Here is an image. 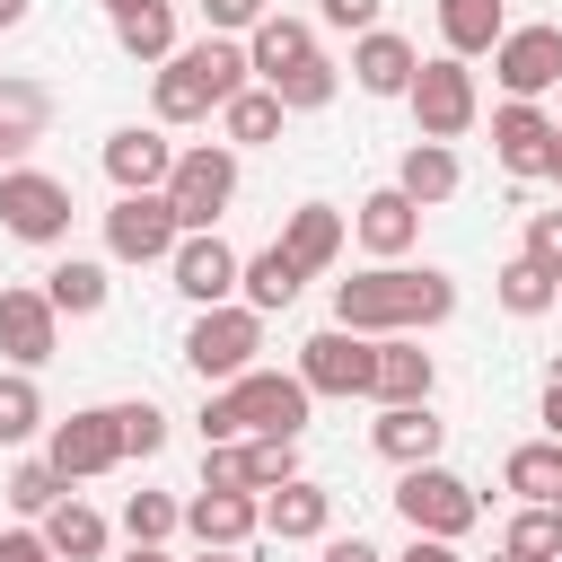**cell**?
<instances>
[{
    "label": "cell",
    "instance_id": "db71d44e",
    "mask_svg": "<svg viewBox=\"0 0 562 562\" xmlns=\"http://www.w3.org/2000/svg\"><path fill=\"white\" fill-rule=\"evenodd\" d=\"M123 562H167V544H132V553H123Z\"/></svg>",
    "mask_w": 562,
    "mask_h": 562
},
{
    "label": "cell",
    "instance_id": "484cf974",
    "mask_svg": "<svg viewBox=\"0 0 562 562\" xmlns=\"http://www.w3.org/2000/svg\"><path fill=\"white\" fill-rule=\"evenodd\" d=\"M501 483L527 501V509H562V439H527L501 457Z\"/></svg>",
    "mask_w": 562,
    "mask_h": 562
},
{
    "label": "cell",
    "instance_id": "680465c9",
    "mask_svg": "<svg viewBox=\"0 0 562 562\" xmlns=\"http://www.w3.org/2000/svg\"><path fill=\"white\" fill-rule=\"evenodd\" d=\"M492 562H501V553H492Z\"/></svg>",
    "mask_w": 562,
    "mask_h": 562
},
{
    "label": "cell",
    "instance_id": "d6a6232c",
    "mask_svg": "<svg viewBox=\"0 0 562 562\" xmlns=\"http://www.w3.org/2000/svg\"><path fill=\"white\" fill-rule=\"evenodd\" d=\"M114 44L132 53V61H176V0H158V9H140V18H114Z\"/></svg>",
    "mask_w": 562,
    "mask_h": 562
},
{
    "label": "cell",
    "instance_id": "60d3db41",
    "mask_svg": "<svg viewBox=\"0 0 562 562\" xmlns=\"http://www.w3.org/2000/svg\"><path fill=\"white\" fill-rule=\"evenodd\" d=\"M202 492H255V457H246V439L202 448Z\"/></svg>",
    "mask_w": 562,
    "mask_h": 562
},
{
    "label": "cell",
    "instance_id": "ac0fdd59",
    "mask_svg": "<svg viewBox=\"0 0 562 562\" xmlns=\"http://www.w3.org/2000/svg\"><path fill=\"white\" fill-rule=\"evenodd\" d=\"M184 527L211 553H246V536H263V492H193L184 501Z\"/></svg>",
    "mask_w": 562,
    "mask_h": 562
},
{
    "label": "cell",
    "instance_id": "2e32d148",
    "mask_svg": "<svg viewBox=\"0 0 562 562\" xmlns=\"http://www.w3.org/2000/svg\"><path fill=\"white\" fill-rule=\"evenodd\" d=\"M167 272H176V290H184L193 307H228V299H237V272H246V255H237L220 228H202V237H184V246L167 255Z\"/></svg>",
    "mask_w": 562,
    "mask_h": 562
},
{
    "label": "cell",
    "instance_id": "d4e9b609",
    "mask_svg": "<svg viewBox=\"0 0 562 562\" xmlns=\"http://www.w3.org/2000/svg\"><path fill=\"white\" fill-rule=\"evenodd\" d=\"M457 184H465V167H457V149H448V140H413V149H404V167H395V193H404V202H422V211H430V202H457Z\"/></svg>",
    "mask_w": 562,
    "mask_h": 562
},
{
    "label": "cell",
    "instance_id": "30bf717a",
    "mask_svg": "<svg viewBox=\"0 0 562 562\" xmlns=\"http://www.w3.org/2000/svg\"><path fill=\"white\" fill-rule=\"evenodd\" d=\"M299 378H307V395H369L378 386V342L369 334H351V325H325V334H307L299 342Z\"/></svg>",
    "mask_w": 562,
    "mask_h": 562
},
{
    "label": "cell",
    "instance_id": "d590c367",
    "mask_svg": "<svg viewBox=\"0 0 562 562\" xmlns=\"http://www.w3.org/2000/svg\"><path fill=\"white\" fill-rule=\"evenodd\" d=\"M492 299H501V307H509V316H544V307H553V299H562V281H544V272H536V263H527V255H509V263H501V272H492Z\"/></svg>",
    "mask_w": 562,
    "mask_h": 562
},
{
    "label": "cell",
    "instance_id": "ab89813d",
    "mask_svg": "<svg viewBox=\"0 0 562 562\" xmlns=\"http://www.w3.org/2000/svg\"><path fill=\"white\" fill-rule=\"evenodd\" d=\"M114 422H123V457H158L167 448V413L140 395V404H114Z\"/></svg>",
    "mask_w": 562,
    "mask_h": 562
},
{
    "label": "cell",
    "instance_id": "277c9868",
    "mask_svg": "<svg viewBox=\"0 0 562 562\" xmlns=\"http://www.w3.org/2000/svg\"><path fill=\"white\" fill-rule=\"evenodd\" d=\"M255 351H263V316H255L246 299L193 307V325H184V369H193L202 386H237L246 369H263Z\"/></svg>",
    "mask_w": 562,
    "mask_h": 562
},
{
    "label": "cell",
    "instance_id": "ffe728a7",
    "mask_svg": "<svg viewBox=\"0 0 562 562\" xmlns=\"http://www.w3.org/2000/svg\"><path fill=\"white\" fill-rule=\"evenodd\" d=\"M369 439H378V457H386V465H439V439H448V422H439L430 404H378Z\"/></svg>",
    "mask_w": 562,
    "mask_h": 562
},
{
    "label": "cell",
    "instance_id": "ba28073f",
    "mask_svg": "<svg viewBox=\"0 0 562 562\" xmlns=\"http://www.w3.org/2000/svg\"><path fill=\"white\" fill-rule=\"evenodd\" d=\"M0 228L18 246H61L70 237V184L44 167H9L0 176Z\"/></svg>",
    "mask_w": 562,
    "mask_h": 562
},
{
    "label": "cell",
    "instance_id": "44dd1931",
    "mask_svg": "<svg viewBox=\"0 0 562 562\" xmlns=\"http://www.w3.org/2000/svg\"><path fill=\"white\" fill-rule=\"evenodd\" d=\"M430 386H439V360L422 351V334H386V342H378V386H369V404H430Z\"/></svg>",
    "mask_w": 562,
    "mask_h": 562
},
{
    "label": "cell",
    "instance_id": "4fadbf2b",
    "mask_svg": "<svg viewBox=\"0 0 562 562\" xmlns=\"http://www.w3.org/2000/svg\"><path fill=\"white\" fill-rule=\"evenodd\" d=\"M553 149H562L553 114L527 105V97H501V114H492V158H501L518 184H536V176H553Z\"/></svg>",
    "mask_w": 562,
    "mask_h": 562
},
{
    "label": "cell",
    "instance_id": "7a4b0ae2",
    "mask_svg": "<svg viewBox=\"0 0 562 562\" xmlns=\"http://www.w3.org/2000/svg\"><path fill=\"white\" fill-rule=\"evenodd\" d=\"M255 88V61L237 35H202V44H176V61L149 70V114L176 132V123H211L228 97Z\"/></svg>",
    "mask_w": 562,
    "mask_h": 562
},
{
    "label": "cell",
    "instance_id": "f907efd6",
    "mask_svg": "<svg viewBox=\"0 0 562 562\" xmlns=\"http://www.w3.org/2000/svg\"><path fill=\"white\" fill-rule=\"evenodd\" d=\"M105 18H140V9H158V0H97Z\"/></svg>",
    "mask_w": 562,
    "mask_h": 562
},
{
    "label": "cell",
    "instance_id": "4316f807",
    "mask_svg": "<svg viewBox=\"0 0 562 562\" xmlns=\"http://www.w3.org/2000/svg\"><path fill=\"white\" fill-rule=\"evenodd\" d=\"M299 290H307V272H299V263L281 255V237H272L263 255H246V272H237V299H246L255 316H281V307H290Z\"/></svg>",
    "mask_w": 562,
    "mask_h": 562
},
{
    "label": "cell",
    "instance_id": "8d00e7d4",
    "mask_svg": "<svg viewBox=\"0 0 562 562\" xmlns=\"http://www.w3.org/2000/svg\"><path fill=\"white\" fill-rule=\"evenodd\" d=\"M44 430V386H35V369H0V448L9 439H35Z\"/></svg>",
    "mask_w": 562,
    "mask_h": 562
},
{
    "label": "cell",
    "instance_id": "6da1fadb",
    "mask_svg": "<svg viewBox=\"0 0 562 562\" xmlns=\"http://www.w3.org/2000/svg\"><path fill=\"white\" fill-rule=\"evenodd\" d=\"M457 316V281L430 263H369L351 281H334V325L386 342V334H430Z\"/></svg>",
    "mask_w": 562,
    "mask_h": 562
},
{
    "label": "cell",
    "instance_id": "bcb514c9",
    "mask_svg": "<svg viewBox=\"0 0 562 562\" xmlns=\"http://www.w3.org/2000/svg\"><path fill=\"white\" fill-rule=\"evenodd\" d=\"M0 562H61L44 544V527H0Z\"/></svg>",
    "mask_w": 562,
    "mask_h": 562
},
{
    "label": "cell",
    "instance_id": "816d5d0a",
    "mask_svg": "<svg viewBox=\"0 0 562 562\" xmlns=\"http://www.w3.org/2000/svg\"><path fill=\"white\" fill-rule=\"evenodd\" d=\"M18 158H26V140H18V132H0V176H9Z\"/></svg>",
    "mask_w": 562,
    "mask_h": 562
},
{
    "label": "cell",
    "instance_id": "8fae6325",
    "mask_svg": "<svg viewBox=\"0 0 562 562\" xmlns=\"http://www.w3.org/2000/svg\"><path fill=\"white\" fill-rule=\"evenodd\" d=\"M44 457L61 465V483L114 474V465H123V422H114V404H79L70 422H53V448H44Z\"/></svg>",
    "mask_w": 562,
    "mask_h": 562
},
{
    "label": "cell",
    "instance_id": "cb8c5ba5",
    "mask_svg": "<svg viewBox=\"0 0 562 562\" xmlns=\"http://www.w3.org/2000/svg\"><path fill=\"white\" fill-rule=\"evenodd\" d=\"M281 255H290V263L316 281V272L342 255V211H334V202H299V211L281 220Z\"/></svg>",
    "mask_w": 562,
    "mask_h": 562
},
{
    "label": "cell",
    "instance_id": "52a82bcc",
    "mask_svg": "<svg viewBox=\"0 0 562 562\" xmlns=\"http://www.w3.org/2000/svg\"><path fill=\"white\" fill-rule=\"evenodd\" d=\"M404 105H413V132H422V140H465V132H474V114H483L474 70H465L457 53H430Z\"/></svg>",
    "mask_w": 562,
    "mask_h": 562
},
{
    "label": "cell",
    "instance_id": "f5cc1de1",
    "mask_svg": "<svg viewBox=\"0 0 562 562\" xmlns=\"http://www.w3.org/2000/svg\"><path fill=\"white\" fill-rule=\"evenodd\" d=\"M26 9H35V0H0V26H18V18H26Z\"/></svg>",
    "mask_w": 562,
    "mask_h": 562
},
{
    "label": "cell",
    "instance_id": "e575fe53",
    "mask_svg": "<svg viewBox=\"0 0 562 562\" xmlns=\"http://www.w3.org/2000/svg\"><path fill=\"white\" fill-rule=\"evenodd\" d=\"M44 123H53V97H44V79H18V70H0V132H18L26 149L44 140Z\"/></svg>",
    "mask_w": 562,
    "mask_h": 562
},
{
    "label": "cell",
    "instance_id": "681fc988",
    "mask_svg": "<svg viewBox=\"0 0 562 562\" xmlns=\"http://www.w3.org/2000/svg\"><path fill=\"white\" fill-rule=\"evenodd\" d=\"M544 439H562V378H544Z\"/></svg>",
    "mask_w": 562,
    "mask_h": 562
},
{
    "label": "cell",
    "instance_id": "603a6c76",
    "mask_svg": "<svg viewBox=\"0 0 562 562\" xmlns=\"http://www.w3.org/2000/svg\"><path fill=\"white\" fill-rule=\"evenodd\" d=\"M246 61H255V79H263V88H272L281 70L316 61V18H281V9H272V18L246 35Z\"/></svg>",
    "mask_w": 562,
    "mask_h": 562
},
{
    "label": "cell",
    "instance_id": "d6986e66",
    "mask_svg": "<svg viewBox=\"0 0 562 562\" xmlns=\"http://www.w3.org/2000/svg\"><path fill=\"white\" fill-rule=\"evenodd\" d=\"M351 237H360L378 263H404V255H413V237H422V202H404L395 184H378V193H360Z\"/></svg>",
    "mask_w": 562,
    "mask_h": 562
},
{
    "label": "cell",
    "instance_id": "7402d4cb",
    "mask_svg": "<svg viewBox=\"0 0 562 562\" xmlns=\"http://www.w3.org/2000/svg\"><path fill=\"white\" fill-rule=\"evenodd\" d=\"M334 527V492L325 483H281V492H263V536H281V544H316Z\"/></svg>",
    "mask_w": 562,
    "mask_h": 562
},
{
    "label": "cell",
    "instance_id": "1f68e13d",
    "mask_svg": "<svg viewBox=\"0 0 562 562\" xmlns=\"http://www.w3.org/2000/svg\"><path fill=\"white\" fill-rule=\"evenodd\" d=\"M0 492H9V509H18V518H53V509L70 501V483H61V465H53V457L9 465V483H0Z\"/></svg>",
    "mask_w": 562,
    "mask_h": 562
},
{
    "label": "cell",
    "instance_id": "f1b7e54d",
    "mask_svg": "<svg viewBox=\"0 0 562 562\" xmlns=\"http://www.w3.org/2000/svg\"><path fill=\"white\" fill-rule=\"evenodd\" d=\"M281 123H290V105H281L263 79L220 105V140H228V149H263V140H281Z\"/></svg>",
    "mask_w": 562,
    "mask_h": 562
},
{
    "label": "cell",
    "instance_id": "e0dca14e",
    "mask_svg": "<svg viewBox=\"0 0 562 562\" xmlns=\"http://www.w3.org/2000/svg\"><path fill=\"white\" fill-rule=\"evenodd\" d=\"M413 79H422V53H413V35H395V26H369V35L351 44V88H360V97H413Z\"/></svg>",
    "mask_w": 562,
    "mask_h": 562
},
{
    "label": "cell",
    "instance_id": "7dc6e473",
    "mask_svg": "<svg viewBox=\"0 0 562 562\" xmlns=\"http://www.w3.org/2000/svg\"><path fill=\"white\" fill-rule=\"evenodd\" d=\"M316 562H386V553H378L369 536H325V553H316Z\"/></svg>",
    "mask_w": 562,
    "mask_h": 562
},
{
    "label": "cell",
    "instance_id": "6f0895ef",
    "mask_svg": "<svg viewBox=\"0 0 562 562\" xmlns=\"http://www.w3.org/2000/svg\"><path fill=\"white\" fill-rule=\"evenodd\" d=\"M553 132H562V114H553Z\"/></svg>",
    "mask_w": 562,
    "mask_h": 562
},
{
    "label": "cell",
    "instance_id": "11a10c76",
    "mask_svg": "<svg viewBox=\"0 0 562 562\" xmlns=\"http://www.w3.org/2000/svg\"><path fill=\"white\" fill-rule=\"evenodd\" d=\"M193 562H246V553H211V544H202V553H193Z\"/></svg>",
    "mask_w": 562,
    "mask_h": 562
},
{
    "label": "cell",
    "instance_id": "f546056e",
    "mask_svg": "<svg viewBox=\"0 0 562 562\" xmlns=\"http://www.w3.org/2000/svg\"><path fill=\"white\" fill-rule=\"evenodd\" d=\"M44 299H53L61 316H105L114 281H105V263H97V255H61V263L44 272Z\"/></svg>",
    "mask_w": 562,
    "mask_h": 562
},
{
    "label": "cell",
    "instance_id": "4dcf8cb0",
    "mask_svg": "<svg viewBox=\"0 0 562 562\" xmlns=\"http://www.w3.org/2000/svg\"><path fill=\"white\" fill-rule=\"evenodd\" d=\"M105 536H114V527H105V518H97L79 492H70V501L44 518V544H53L61 562H105Z\"/></svg>",
    "mask_w": 562,
    "mask_h": 562
},
{
    "label": "cell",
    "instance_id": "b9f144b4",
    "mask_svg": "<svg viewBox=\"0 0 562 562\" xmlns=\"http://www.w3.org/2000/svg\"><path fill=\"white\" fill-rule=\"evenodd\" d=\"M246 457H255V492L299 483V439H246Z\"/></svg>",
    "mask_w": 562,
    "mask_h": 562
},
{
    "label": "cell",
    "instance_id": "836d02e7",
    "mask_svg": "<svg viewBox=\"0 0 562 562\" xmlns=\"http://www.w3.org/2000/svg\"><path fill=\"white\" fill-rule=\"evenodd\" d=\"M501 562H562V509H518L501 527Z\"/></svg>",
    "mask_w": 562,
    "mask_h": 562
},
{
    "label": "cell",
    "instance_id": "8992f818",
    "mask_svg": "<svg viewBox=\"0 0 562 562\" xmlns=\"http://www.w3.org/2000/svg\"><path fill=\"white\" fill-rule=\"evenodd\" d=\"M167 202H176V220H184V237H202V228H220V211L237 202V149H228V140H193V149H176V176H167Z\"/></svg>",
    "mask_w": 562,
    "mask_h": 562
},
{
    "label": "cell",
    "instance_id": "83f0119b",
    "mask_svg": "<svg viewBox=\"0 0 562 562\" xmlns=\"http://www.w3.org/2000/svg\"><path fill=\"white\" fill-rule=\"evenodd\" d=\"M501 35H509V9H501V0H439V44H448L457 61L492 53Z\"/></svg>",
    "mask_w": 562,
    "mask_h": 562
},
{
    "label": "cell",
    "instance_id": "ee69618b",
    "mask_svg": "<svg viewBox=\"0 0 562 562\" xmlns=\"http://www.w3.org/2000/svg\"><path fill=\"white\" fill-rule=\"evenodd\" d=\"M272 18V0H202V26L211 35H255Z\"/></svg>",
    "mask_w": 562,
    "mask_h": 562
},
{
    "label": "cell",
    "instance_id": "7bdbcfd3",
    "mask_svg": "<svg viewBox=\"0 0 562 562\" xmlns=\"http://www.w3.org/2000/svg\"><path fill=\"white\" fill-rule=\"evenodd\" d=\"M544 281H562V211H527V246H518Z\"/></svg>",
    "mask_w": 562,
    "mask_h": 562
},
{
    "label": "cell",
    "instance_id": "5bb4252c",
    "mask_svg": "<svg viewBox=\"0 0 562 562\" xmlns=\"http://www.w3.org/2000/svg\"><path fill=\"white\" fill-rule=\"evenodd\" d=\"M492 79H501V97H544V88H562V26H509L501 44H492Z\"/></svg>",
    "mask_w": 562,
    "mask_h": 562
},
{
    "label": "cell",
    "instance_id": "c3c4849f",
    "mask_svg": "<svg viewBox=\"0 0 562 562\" xmlns=\"http://www.w3.org/2000/svg\"><path fill=\"white\" fill-rule=\"evenodd\" d=\"M395 562H457V544H439V536H413Z\"/></svg>",
    "mask_w": 562,
    "mask_h": 562
},
{
    "label": "cell",
    "instance_id": "9a60e30c",
    "mask_svg": "<svg viewBox=\"0 0 562 562\" xmlns=\"http://www.w3.org/2000/svg\"><path fill=\"white\" fill-rule=\"evenodd\" d=\"M105 176H114V193H167V176H176L167 123H123V132H105Z\"/></svg>",
    "mask_w": 562,
    "mask_h": 562
},
{
    "label": "cell",
    "instance_id": "f35d334b",
    "mask_svg": "<svg viewBox=\"0 0 562 562\" xmlns=\"http://www.w3.org/2000/svg\"><path fill=\"white\" fill-rule=\"evenodd\" d=\"M176 527H184V501H176V492H132V501H123V536H132V544H167Z\"/></svg>",
    "mask_w": 562,
    "mask_h": 562
},
{
    "label": "cell",
    "instance_id": "74e56055",
    "mask_svg": "<svg viewBox=\"0 0 562 562\" xmlns=\"http://www.w3.org/2000/svg\"><path fill=\"white\" fill-rule=\"evenodd\" d=\"M334 88H342V70H334V61H325V53H316V61H299V70H281V79H272V97H281V105H290V114H316V105H334Z\"/></svg>",
    "mask_w": 562,
    "mask_h": 562
},
{
    "label": "cell",
    "instance_id": "5b68a950",
    "mask_svg": "<svg viewBox=\"0 0 562 562\" xmlns=\"http://www.w3.org/2000/svg\"><path fill=\"white\" fill-rule=\"evenodd\" d=\"M395 509H404L413 536L457 544V536L483 518V492H474L465 474H448V465H404V474H395Z\"/></svg>",
    "mask_w": 562,
    "mask_h": 562
},
{
    "label": "cell",
    "instance_id": "3957f363",
    "mask_svg": "<svg viewBox=\"0 0 562 562\" xmlns=\"http://www.w3.org/2000/svg\"><path fill=\"white\" fill-rule=\"evenodd\" d=\"M307 378L299 369H246L237 386H211L202 404V448H228V439H299L307 430Z\"/></svg>",
    "mask_w": 562,
    "mask_h": 562
},
{
    "label": "cell",
    "instance_id": "9f6ffc18",
    "mask_svg": "<svg viewBox=\"0 0 562 562\" xmlns=\"http://www.w3.org/2000/svg\"><path fill=\"white\" fill-rule=\"evenodd\" d=\"M553 184H562V149H553Z\"/></svg>",
    "mask_w": 562,
    "mask_h": 562
},
{
    "label": "cell",
    "instance_id": "f6af8a7d",
    "mask_svg": "<svg viewBox=\"0 0 562 562\" xmlns=\"http://www.w3.org/2000/svg\"><path fill=\"white\" fill-rule=\"evenodd\" d=\"M316 26H342V35H369V26H378V0H316Z\"/></svg>",
    "mask_w": 562,
    "mask_h": 562
},
{
    "label": "cell",
    "instance_id": "7c38bea8",
    "mask_svg": "<svg viewBox=\"0 0 562 562\" xmlns=\"http://www.w3.org/2000/svg\"><path fill=\"white\" fill-rule=\"evenodd\" d=\"M61 351V307L44 299V281H9L0 290V360L9 369H44Z\"/></svg>",
    "mask_w": 562,
    "mask_h": 562
},
{
    "label": "cell",
    "instance_id": "9c48e42d",
    "mask_svg": "<svg viewBox=\"0 0 562 562\" xmlns=\"http://www.w3.org/2000/svg\"><path fill=\"white\" fill-rule=\"evenodd\" d=\"M176 246H184V220H176L167 193H114V211H105V255L114 263H167Z\"/></svg>",
    "mask_w": 562,
    "mask_h": 562
}]
</instances>
